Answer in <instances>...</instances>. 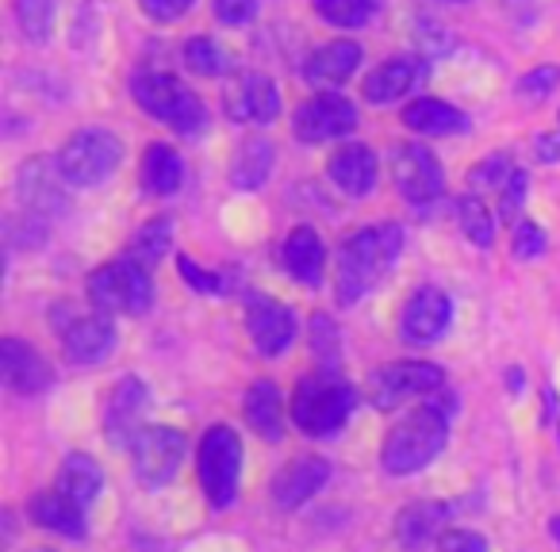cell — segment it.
Here are the masks:
<instances>
[{"label":"cell","mask_w":560,"mask_h":552,"mask_svg":"<svg viewBox=\"0 0 560 552\" xmlns=\"http://www.w3.org/2000/svg\"><path fill=\"white\" fill-rule=\"evenodd\" d=\"M131 96L150 119H158V124H165L177 134H200L203 124H208L203 101L173 73L139 70L131 78Z\"/></svg>","instance_id":"cell-4"},{"label":"cell","mask_w":560,"mask_h":552,"mask_svg":"<svg viewBox=\"0 0 560 552\" xmlns=\"http://www.w3.org/2000/svg\"><path fill=\"white\" fill-rule=\"evenodd\" d=\"M453 304L442 289L434 284H422L404 307V319H399V338L407 345H434L442 342V334L450 330Z\"/></svg>","instance_id":"cell-14"},{"label":"cell","mask_w":560,"mask_h":552,"mask_svg":"<svg viewBox=\"0 0 560 552\" xmlns=\"http://www.w3.org/2000/svg\"><path fill=\"white\" fill-rule=\"evenodd\" d=\"M16 200H20V208L35 219L66 215L70 200H66V177H62V169H58V157H32V162L20 165Z\"/></svg>","instance_id":"cell-13"},{"label":"cell","mask_w":560,"mask_h":552,"mask_svg":"<svg viewBox=\"0 0 560 552\" xmlns=\"http://www.w3.org/2000/svg\"><path fill=\"white\" fill-rule=\"evenodd\" d=\"M223 108L234 124L265 127L280 116V89H277V81L265 78V73H242V78L226 89Z\"/></svg>","instance_id":"cell-17"},{"label":"cell","mask_w":560,"mask_h":552,"mask_svg":"<svg viewBox=\"0 0 560 552\" xmlns=\"http://www.w3.org/2000/svg\"><path fill=\"white\" fill-rule=\"evenodd\" d=\"M457 223L476 249L495 246V215H491V208L483 203V196H476V192L460 196L457 200Z\"/></svg>","instance_id":"cell-32"},{"label":"cell","mask_w":560,"mask_h":552,"mask_svg":"<svg viewBox=\"0 0 560 552\" xmlns=\"http://www.w3.org/2000/svg\"><path fill=\"white\" fill-rule=\"evenodd\" d=\"M445 518H450V510L442 503H411L396 518V541L407 552H422L430 541H442Z\"/></svg>","instance_id":"cell-25"},{"label":"cell","mask_w":560,"mask_h":552,"mask_svg":"<svg viewBox=\"0 0 560 552\" xmlns=\"http://www.w3.org/2000/svg\"><path fill=\"white\" fill-rule=\"evenodd\" d=\"M185 434L173 426H147L131 445L135 457V475H139L147 488H165V483L177 475L180 460H185Z\"/></svg>","instance_id":"cell-12"},{"label":"cell","mask_w":560,"mask_h":552,"mask_svg":"<svg viewBox=\"0 0 560 552\" xmlns=\"http://www.w3.org/2000/svg\"><path fill=\"white\" fill-rule=\"evenodd\" d=\"M557 85H560L557 66H537V70L522 73L518 85H514V93H518V101H526V104H541V101H549Z\"/></svg>","instance_id":"cell-37"},{"label":"cell","mask_w":560,"mask_h":552,"mask_svg":"<svg viewBox=\"0 0 560 552\" xmlns=\"http://www.w3.org/2000/svg\"><path fill=\"white\" fill-rule=\"evenodd\" d=\"M549 533H552V541L560 544V518H552V521H549Z\"/></svg>","instance_id":"cell-47"},{"label":"cell","mask_w":560,"mask_h":552,"mask_svg":"<svg viewBox=\"0 0 560 552\" xmlns=\"http://www.w3.org/2000/svg\"><path fill=\"white\" fill-rule=\"evenodd\" d=\"M545 403H549L552 411H557V437H560V396L552 388H545Z\"/></svg>","instance_id":"cell-46"},{"label":"cell","mask_w":560,"mask_h":552,"mask_svg":"<svg viewBox=\"0 0 560 552\" xmlns=\"http://www.w3.org/2000/svg\"><path fill=\"white\" fill-rule=\"evenodd\" d=\"M89 304L101 315H147L154 307V277L135 257L108 261L89 277Z\"/></svg>","instance_id":"cell-5"},{"label":"cell","mask_w":560,"mask_h":552,"mask_svg":"<svg viewBox=\"0 0 560 552\" xmlns=\"http://www.w3.org/2000/svg\"><path fill=\"white\" fill-rule=\"evenodd\" d=\"M392 180H396V192L404 196L415 208H427V203L442 200L445 192V169L427 146L419 142H407L392 157Z\"/></svg>","instance_id":"cell-11"},{"label":"cell","mask_w":560,"mask_h":552,"mask_svg":"<svg viewBox=\"0 0 560 552\" xmlns=\"http://www.w3.org/2000/svg\"><path fill=\"white\" fill-rule=\"evenodd\" d=\"M196 468H200V488L208 495V503L215 510L234 503L238 495V475H242V442L231 426H211L200 442V457H196Z\"/></svg>","instance_id":"cell-7"},{"label":"cell","mask_w":560,"mask_h":552,"mask_svg":"<svg viewBox=\"0 0 560 552\" xmlns=\"http://www.w3.org/2000/svg\"><path fill=\"white\" fill-rule=\"evenodd\" d=\"M124 162V142L108 127H81L58 150V169L70 188H96Z\"/></svg>","instance_id":"cell-6"},{"label":"cell","mask_w":560,"mask_h":552,"mask_svg":"<svg viewBox=\"0 0 560 552\" xmlns=\"http://www.w3.org/2000/svg\"><path fill=\"white\" fill-rule=\"evenodd\" d=\"M280 257H284V269H289V277L296 284H304V289H319L323 284V272H327V246H323L315 226H307V223L292 226Z\"/></svg>","instance_id":"cell-23"},{"label":"cell","mask_w":560,"mask_h":552,"mask_svg":"<svg viewBox=\"0 0 560 552\" xmlns=\"http://www.w3.org/2000/svg\"><path fill=\"white\" fill-rule=\"evenodd\" d=\"M330 480V465L323 457H292L289 465L272 475V503L280 510H296L312 495H319L323 483Z\"/></svg>","instance_id":"cell-20"},{"label":"cell","mask_w":560,"mask_h":552,"mask_svg":"<svg viewBox=\"0 0 560 552\" xmlns=\"http://www.w3.org/2000/svg\"><path fill=\"white\" fill-rule=\"evenodd\" d=\"M442 384H445V373L438 365H430V361H396V365H384L373 373V380H369V399H373V407H381V411H396L407 399L442 391Z\"/></svg>","instance_id":"cell-9"},{"label":"cell","mask_w":560,"mask_h":552,"mask_svg":"<svg viewBox=\"0 0 560 552\" xmlns=\"http://www.w3.org/2000/svg\"><path fill=\"white\" fill-rule=\"evenodd\" d=\"M35 552H50V549H35Z\"/></svg>","instance_id":"cell-48"},{"label":"cell","mask_w":560,"mask_h":552,"mask_svg":"<svg viewBox=\"0 0 560 552\" xmlns=\"http://www.w3.org/2000/svg\"><path fill=\"white\" fill-rule=\"evenodd\" d=\"M361 66V47L353 39H335L327 43V47H319L312 58L304 62V81L312 89H323V93H335V89H342L346 81L358 73Z\"/></svg>","instance_id":"cell-22"},{"label":"cell","mask_w":560,"mask_h":552,"mask_svg":"<svg viewBox=\"0 0 560 552\" xmlns=\"http://www.w3.org/2000/svg\"><path fill=\"white\" fill-rule=\"evenodd\" d=\"M16 24L27 43H47L55 32V0H16Z\"/></svg>","instance_id":"cell-35"},{"label":"cell","mask_w":560,"mask_h":552,"mask_svg":"<svg viewBox=\"0 0 560 552\" xmlns=\"http://www.w3.org/2000/svg\"><path fill=\"white\" fill-rule=\"evenodd\" d=\"M327 177L335 180L338 192L353 196V200H365V196H373L381 165H376L373 150L361 146V142H350V146H338L327 157Z\"/></svg>","instance_id":"cell-21"},{"label":"cell","mask_w":560,"mask_h":552,"mask_svg":"<svg viewBox=\"0 0 560 552\" xmlns=\"http://www.w3.org/2000/svg\"><path fill=\"white\" fill-rule=\"evenodd\" d=\"M526 192H529V177L518 169L511 177V185L499 192V215L511 219V223H518V211H522V203H526Z\"/></svg>","instance_id":"cell-41"},{"label":"cell","mask_w":560,"mask_h":552,"mask_svg":"<svg viewBox=\"0 0 560 552\" xmlns=\"http://www.w3.org/2000/svg\"><path fill=\"white\" fill-rule=\"evenodd\" d=\"M242 414H246L249 430L265 442H280L284 434V396L272 380H257L242 399Z\"/></svg>","instance_id":"cell-24"},{"label":"cell","mask_w":560,"mask_h":552,"mask_svg":"<svg viewBox=\"0 0 560 552\" xmlns=\"http://www.w3.org/2000/svg\"><path fill=\"white\" fill-rule=\"evenodd\" d=\"M404 254V226L399 223H376L361 226L338 246V277H335V300L338 307H353L365 300L376 284L388 277V269Z\"/></svg>","instance_id":"cell-1"},{"label":"cell","mask_w":560,"mask_h":552,"mask_svg":"<svg viewBox=\"0 0 560 552\" xmlns=\"http://www.w3.org/2000/svg\"><path fill=\"white\" fill-rule=\"evenodd\" d=\"M0 380L16 396H39L50 388V365L35 345L20 342V338H4L0 345Z\"/></svg>","instance_id":"cell-19"},{"label":"cell","mask_w":560,"mask_h":552,"mask_svg":"<svg viewBox=\"0 0 560 552\" xmlns=\"http://www.w3.org/2000/svg\"><path fill=\"white\" fill-rule=\"evenodd\" d=\"M445 437H450V407L430 399V403L415 407L411 414L396 422L388 437H384V472L392 475H415L438 460V453L445 449Z\"/></svg>","instance_id":"cell-2"},{"label":"cell","mask_w":560,"mask_h":552,"mask_svg":"<svg viewBox=\"0 0 560 552\" xmlns=\"http://www.w3.org/2000/svg\"><path fill=\"white\" fill-rule=\"evenodd\" d=\"M196 0H139V9L147 12L154 24H173V20L188 16Z\"/></svg>","instance_id":"cell-42"},{"label":"cell","mask_w":560,"mask_h":552,"mask_svg":"<svg viewBox=\"0 0 560 552\" xmlns=\"http://www.w3.org/2000/svg\"><path fill=\"white\" fill-rule=\"evenodd\" d=\"M246 330H249V342H254V350L261 353V357H280V353H289L292 338H296V315L280 304V300L249 296Z\"/></svg>","instance_id":"cell-16"},{"label":"cell","mask_w":560,"mask_h":552,"mask_svg":"<svg viewBox=\"0 0 560 552\" xmlns=\"http://www.w3.org/2000/svg\"><path fill=\"white\" fill-rule=\"evenodd\" d=\"M404 127L415 134H427V139H445V134H460L468 127V116L457 111L453 104L434 101V96H422L404 108Z\"/></svg>","instance_id":"cell-26"},{"label":"cell","mask_w":560,"mask_h":552,"mask_svg":"<svg viewBox=\"0 0 560 552\" xmlns=\"http://www.w3.org/2000/svg\"><path fill=\"white\" fill-rule=\"evenodd\" d=\"M514 162L506 154H491V157H483L480 165H476L472 173H468V185H472V192L480 196L483 188H495V192H503L506 185H511V177H514Z\"/></svg>","instance_id":"cell-36"},{"label":"cell","mask_w":560,"mask_h":552,"mask_svg":"<svg viewBox=\"0 0 560 552\" xmlns=\"http://www.w3.org/2000/svg\"><path fill=\"white\" fill-rule=\"evenodd\" d=\"M438 552H488V541L472 529H445Z\"/></svg>","instance_id":"cell-43"},{"label":"cell","mask_w":560,"mask_h":552,"mask_svg":"<svg viewBox=\"0 0 560 552\" xmlns=\"http://www.w3.org/2000/svg\"><path fill=\"white\" fill-rule=\"evenodd\" d=\"M312 9L319 12V20H327L330 27H361L376 16L373 0H312Z\"/></svg>","instance_id":"cell-34"},{"label":"cell","mask_w":560,"mask_h":552,"mask_svg":"<svg viewBox=\"0 0 560 552\" xmlns=\"http://www.w3.org/2000/svg\"><path fill=\"white\" fill-rule=\"evenodd\" d=\"M353 407H358V391L350 388V380H346L335 365H323L296 384L292 422H296L307 437H335L338 430L350 422Z\"/></svg>","instance_id":"cell-3"},{"label":"cell","mask_w":560,"mask_h":552,"mask_svg":"<svg viewBox=\"0 0 560 552\" xmlns=\"http://www.w3.org/2000/svg\"><path fill=\"white\" fill-rule=\"evenodd\" d=\"M58 491H62L66 498H73L81 510H89L104 491L101 465H96L93 457H85V453H70V457L62 460V472H58Z\"/></svg>","instance_id":"cell-29"},{"label":"cell","mask_w":560,"mask_h":552,"mask_svg":"<svg viewBox=\"0 0 560 552\" xmlns=\"http://www.w3.org/2000/svg\"><path fill=\"white\" fill-rule=\"evenodd\" d=\"M537 157L541 162H560V134H541L537 139Z\"/></svg>","instance_id":"cell-45"},{"label":"cell","mask_w":560,"mask_h":552,"mask_svg":"<svg viewBox=\"0 0 560 552\" xmlns=\"http://www.w3.org/2000/svg\"><path fill=\"white\" fill-rule=\"evenodd\" d=\"M427 78H430V58L399 55L376 66L365 78V85H361V93H365L369 104L384 108V104H396V101H404L407 93H415Z\"/></svg>","instance_id":"cell-18"},{"label":"cell","mask_w":560,"mask_h":552,"mask_svg":"<svg viewBox=\"0 0 560 552\" xmlns=\"http://www.w3.org/2000/svg\"><path fill=\"white\" fill-rule=\"evenodd\" d=\"M177 272H180V281L192 284V289L203 292V296H223V292H226V281L219 277V272L200 269V265H196L192 257H185V254L177 257Z\"/></svg>","instance_id":"cell-38"},{"label":"cell","mask_w":560,"mask_h":552,"mask_svg":"<svg viewBox=\"0 0 560 552\" xmlns=\"http://www.w3.org/2000/svg\"><path fill=\"white\" fill-rule=\"evenodd\" d=\"M35 526L50 529V533H62V537H85V510H81L73 498H66L62 491H43V495L32 498L27 506Z\"/></svg>","instance_id":"cell-28"},{"label":"cell","mask_w":560,"mask_h":552,"mask_svg":"<svg viewBox=\"0 0 560 552\" xmlns=\"http://www.w3.org/2000/svg\"><path fill=\"white\" fill-rule=\"evenodd\" d=\"M272 165H277V146H272L265 134H254V139H246L234 150L231 185L238 188V192H257V188L269 180Z\"/></svg>","instance_id":"cell-27"},{"label":"cell","mask_w":560,"mask_h":552,"mask_svg":"<svg viewBox=\"0 0 560 552\" xmlns=\"http://www.w3.org/2000/svg\"><path fill=\"white\" fill-rule=\"evenodd\" d=\"M170 246H173V223H170V219H154V223H147L131 238L127 257H135V261L147 265V269H154V265L170 254Z\"/></svg>","instance_id":"cell-33"},{"label":"cell","mask_w":560,"mask_h":552,"mask_svg":"<svg viewBox=\"0 0 560 552\" xmlns=\"http://www.w3.org/2000/svg\"><path fill=\"white\" fill-rule=\"evenodd\" d=\"M180 55H185L188 70L200 73V78H226V73L234 70V55L219 39H211V35H196V39H188Z\"/></svg>","instance_id":"cell-31"},{"label":"cell","mask_w":560,"mask_h":552,"mask_svg":"<svg viewBox=\"0 0 560 552\" xmlns=\"http://www.w3.org/2000/svg\"><path fill=\"white\" fill-rule=\"evenodd\" d=\"M358 131V108L342 93H319L292 111V134L307 146L335 142Z\"/></svg>","instance_id":"cell-10"},{"label":"cell","mask_w":560,"mask_h":552,"mask_svg":"<svg viewBox=\"0 0 560 552\" xmlns=\"http://www.w3.org/2000/svg\"><path fill=\"white\" fill-rule=\"evenodd\" d=\"M58 338H62V350L73 365H101L112 350H116V327H112L108 315L101 312H73V304H58L55 315Z\"/></svg>","instance_id":"cell-8"},{"label":"cell","mask_w":560,"mask_h":552,"mask_svg":"<svg viewBox=\"0 0 560 552\" xmlns=\"http://www.w3.org/2000/svg\"><path fill=\"white\" fill-rule=\"evenodd\" d=\"M150 407V391L139 376H124L116 388L108 391V403H104V434L116 449L135 445V437L142 434V414Z\"/></svg>","instance_id":"cell-15"},{"label":"cell","mask_w":560,"mask_h":552,"mask_svg":"<svg viewBox=\"0 0 560 552\" xmlns=\"http://www.w3.org/2000/svg\"><path fill=\"white\" fill-rule=\"evenodd\" d=\"M511 246L518 261H534V257L545 254V231L537 223H529V219H518L511 234Z\"/></svg>","instance_id":"cell-39"},{"label":"cell","mask_w":560,"mask_h":552,"mask_svg":"<svg viewBox=\"0 0 560 552\" xmlns=\"http://www.w3.org/2000/svg\"><path fill=\"white\" fill-rule=\"evenodd\" d=\"M185 185V162L170 142H150L142 154V188L150 196H173Z\"/></svg>","instance_id":"cell-30"},{"label":"cell","mask_w":560,"mask_h":552,"mask_svg":"<svg viewBox=\"0 0 560 552\" xmlns=\"http://www.w3.org/2000/svg\"><path fill=\"white\" fill-rule=\"evenodd\" d=\"M312 330H315V338H312V345H315V353H319L323 361H338V330L330 327V319L327 315H315L312 319Z\"/></svg>","instance_id":"cell-44"},{"label":"cell","mask_w":560,"mask_h":552,"mask_svg":"<svg viewBox=\"0 0 560 552\" xmlns=\"http://www.w3.org/2000/svg\"><path fill=\"white\" fill-rule=\"evenodd\" d=\"M211 16L226 27H242L257 16V0H211Z\"/></svg>","instance_id":"cell-40"}]
</instances>
